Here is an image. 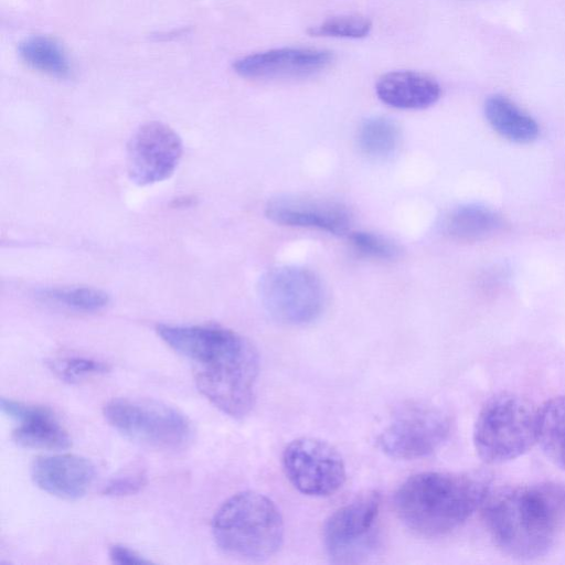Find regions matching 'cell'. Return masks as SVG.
<instances>
[{"label": "cell", "mask_w": 565, "mask_h": 565, "mask_svg": "<svg viewBox=\"0 0 565 565\" xmlns=\"http://www.w3.org/2000/svg\"><path fill=\"white\" fill-rule=\"evenodd\" d=\"M157 333L191 362L198 390L215 407L233 418L249 414L259 358L246 338L220 326L158 324Z\"/></svg>", "instance_id": "1"}, {"label": "cell", "mask_w": 565, "mask_h": 565, "mask_svg": "<svg viewBox=\"0 0 565 565\" xmlns=\"http://www.w3.org/2000/svg\"><path fill=\"white\" fill-rule=\"evenodd\" d=\"M487 527L508 555L532 559L552 546L565 514V488L542 483L501 489L483 503Z\"/></svg>", "instance_id": "2"}, {"label": "cell", "mask_w": 565, "mask_h": 565, "mask_svg": "<svg viewBox=\"0 0 565 565\" xmlns=\"http://www.w3.org/2000/svg\"><path fill=\"white\" fill-rule=\"evenodd\" d=\"M487 494V482L477 476L427 471L406 479L397 489L394 503L408 529L435 537L462 525Z\"/></svg>", "instance_id": "3"}, {"label": "cell", "mask_w": 565, "mask_h": 565, "mask_svg": "<svg viewBox=\"0 0 565 565\" xmlns=\"http://www.w3.org/2000/svg\"><path fill=\"white\" fill-rule=\"evenodd\" d=\"M212 533L224 553L258 562L281 547L284 520L271 499L256 491H242L220 505L212 520Z\"/></svg>", "instance_id": "4"}, {"label": "cell", "mask_w": 565, "mask_h": 565, "mask_svg": "<svg viewBox=\"0 0 565 565\" xmlns=\"http://www.w3.org/2000/svg\"><path fill=\"white\" fill-rule=\"evenodd\" d=\"M536 413L524 397L500 393L481 408L473 428L478 456L487 463H502L526 452L536 441Z\"/></svg>", "instance_id": "5"}, {"label": "cell", "mask_w": 565, "mask_h": 565, "mask_svg": "<svg viewBox=\"0 0 565 565\" xmlns=\"http://www.w3.org/2000/svg\"><path fill=\"white\" fill-rule=\"evenodd\" d=\"M108 424L126 438L157 450L177 451L192 440L189 418L164 403L147 398L118 397L103 409Z\"/></svg>", "instance_id": "6"}, {"label": "cell", "mask_w": 565, "mask_h": 565, "mask_svg": "<svg viewBox=\"0 0 565 565\" xmlns=\"http://www.w3.org/2000/svg\"><path fill=\"white\" fill-rule=\"evenodd\" d=\"M258 296L266 312L288 326L316 321L323 312L327 294L319 276L298 265L268 269L259 279Z\"/></svg>", "instance_id": "7"}, {"label": "cell", "mask_w": 565, "mask_h": 565, "mask_svg": "<svg viewBox=\"0 0 565 565\" xmlns=\"http://www.w3.org/2000/svg\"><path fill=\"white\" fill-rule=\"evenodd\" d=\"M380 494L365 492L337 509L323 525V544L332 563L352 564L376 546Z\"/></svg>", "instance_id": "8"}, {"label": "cell", "mask_w": 565, "mask_h": 565, "mask_svg": "<svg viewBox=\"0 0 565 565\" xmlns=\"http://www.w3.org/2000/svg\"><path fill=\"white\" fill-rule=\"evenodd\" d=\"M450 429V418L441 409L424 404H409L393 415L379 436V445L392 458H423L441 447Z\"/></svg>", "instance_id": "9"}, {"label": "cell", "mask_w": 565, "mask_h": 565, "mask_svg": "<svg viewBox=\"0 0 565 565\" xmlns=\"http://www.w3.org/2000/svg\"><path fill=\"white\" fill-rule=\"evenodd\" d=\"M287 479L301 493L327 497L345 481V465L340 452L329 443L313 437H300L282 452Z\"/></svg>", "instance_id": "10"}, {"label": "cell", "mask_w": 565, "mask_h": 565, "mask_svg": "<svg viewBox=\"0 0 565 565\" xmlns=\"http://www.w3.org/2000/svg\"><path fill=\"white\" fill-rule=\"evenodd\" d=\"M182 153V140L171 127L159 121L146 122L127 143L128 177L138 185L164 181L174 173Z\"/></svg>", "instance_id": "11"}, {"label": "cell", "mask_w": 565, "mask_h": 565, "mask_svg": "<svg viewBox=\"0 0 565 565\" xmlns=\"http://www.w3.org/2000/svg\"><path fill=\"white\" fill-rule=\"evenodd\" d=\"M265 215L290 227L312 228L332 235L349 234L352 214L343 203L308 195L285 194L270 199Z\"/></svg>", "instance_id": "12"}, {"label": "cell", "mask_w": 565, "mask_h": 565, "mask_svg": "<svg viewBox=\"0 0 565 565\" xmlns=\"http://www.w3.org/2000/svg\"><path fill=\"white\" fill-rule=\"evenodd\" d=\"M330 51L313 47H279L242 56L234 61V72L249 79L307 77L328 67Z\"/></svg>", "instance_id": "13"}, {"label": "cell", "mask_w": 565, "mask_h": 565, "mask_svg": "<svg viewBox=\"0 0 565 565\" xmlns=\"http://www.w3.org/2000/svg\"><path fill=\"white\" fill-rule=\"evenodd\" d=\"M30 471L33 482L41 490L67 500L82 498L95 478L92 461L73 454L39 457Z\"/></svg>", "instance_id": "14"}, {"label": "cell", "mask_w": 565, "mask_h": 565, "mask_svg": "<svg viewBox=\"0 0 565 565\" xmlns=\"http://www.w3.org/2000/svg\"><path fill=\"white\" fill-rule=\"evenodd\" d=\"M2 413L17 420L13 440L21 447L60 450L71 445V438L53 412L44 406L31 405L2 397Z\"/></svg>", "instance_id": "15"}, {"label": "cell", "mask_w": 565, "mask_h": 565, "mask_svg": "<svg viewBox=\"0 0 565 565\" xmlns=\"http://www.w3.org/2000/svg\"><path fill=\"white\" fill-rule=\"evenodd\" d=\"M377 98L403 110H419L435 105L441 96L439 83L423 73L393 71L382 75L375 85Z\"/></svg>", "instance_id": "16"}, {"label": "cell", "mask_w": 565, "mask_h": 565, "mask_svg": "<svg viewBox=\"0 0 565 565\" xmlns=\"http://www.w3.org/2000/svg\"><path fill=\"white\" fill-rule=\"evenodd\" d=\"M484 116L490 126L510 141L529 143L539 137L540 128L534 118L503 95L487 98Z\"/></svg>", "instance_id": "17"}, {"label": "cell", "mask_w": 565, "mask_h": 565, "mask_svg": "<svg viewBox=\"0 0 565 565\" xmlns=\"http://www.w3.org/2000/svg\"><path fill=\"white\" fill-rule=\"evenodd\" d=\"M19 56L31 68L57 79L72 76L73 65L65 49L45 35L28 36L19 43Z\"/></svg>", "instance_id": "18"}, {"label": "cell", "mask_w": 565, "mask_h": 565, "mask_svg": "<svg viewBox=\"0 0 565 565\" xmlns=\"http://www.w3.org/2000/svg\"><path fill=\"white\" fill-rule=\"evenodd\" d=\"M502 225V218L493 210L480 204H465L448 214L444 228L456 241L476 242L493 235Z\"/></svg>", "instance_id": "19"}, {"label": "cell", "mask_w": 565, "mask_h": 565, "mask_svg": "<svg viewBox=\"0 0 565 565\" xmlns=\"http://www.w3.org/2000/svg\"><path fill=\"white\" fill-rule=\"evenodd\" d=\"M536 443L555 466L565 470V396L553 397L537 409Z\"/></svg>", "instance_id": "20"}, {"label": "cell", "mask_w": 565, "mask_h": 565, "mask_svg": "<svg viewBox=\"0 0 565 565\" xmlns=\"http://www.w3.org/2000/svg\"><path fill=\"white\" fill-rule=\"evenodd\" d=\"M401 140L399 126L393 119L384 116L365 119L358 130L359 149L370 159L391 158L398 150Z\"/></svg>", "instance_id": "21"}, {"label": "cell", "mask_w": 565, "mask_h": 565, "mask_svg": "<svg viewBox=\"0 0 565 565\" xmlns=\"http://www.w3.org/2000/svg\"><path fill=\"white\" fill-rule=\"evenodd\" d=\"M39 297L47 302L81 312H96L108 306L109 295L94 287L46 288Z\"/></svg>", "instance_id": "22"}, {"label": "cell", "mask_w": 565, "mask_h": 565, "mask_svg": "<svg viewBox=\"0 0 565 565\" xmlns=\"http://www.w3.org/2000/svg\"><path fill=\"white\" fill-rule=\"evenodd\" d=\"M372 31V22L362 15H338L329 18L308 29L315 38L360 40Z\"/></svg>", "instance_id": "23"}, {"label": "cell", "mask_w": 565, "mask_h": 565, "mask_svg": "<svg viewBox=\"0 0 565 565\" xmlns=\"http://www.w3.org/2000/svg\"><path fill=\"white\" fill-rule=\"evenodd\" d=\"M353 249L364 256L375 259H394L399 254V248L391 239L367 231L352 232L349 235Z\"/></svg>", "instance_id": "24"}, {"label": "cell", "mask_w": 565, "mask_h": 565, "mask_svg": "<svg viewBox=\"0 0 565 565\" xmlns=\"http://www.w3.org/2000/svg\"><path fill=\"white\" fill-rule=\"evenodd\" d=\"M51 370L64 382L75 383L81 379L95 375L104 374L109 367L107 364L87 358H64L50 362Z\"/></svg>", "instance_id": "25"}, {"label": "cell", "mask_w": 565, "mask_h": 565, "mask_svg": "<svg viewBox=\"0 0 565 565\" xmlns=\"http://www.w3.org/2000/svg\"><path fill=\"white\" fill-rule=\"evenodd\" d=\"M146 484V476L141 472L128 473L108 481L103 493L109 497H125L139 492Z\"/></svg>", "instance_id": "26"}, {"label": "cell", "mask_w": 565, "mask_h": 565, "mask_svg": "<svg viewBox=\"0 0 565 565\" xmlns=\"http://www.w3.org/2000/svg\"><path fill=\"white\" fill-rule=\"evenodd\" d=\"M108 553L111 562L119 565H143L151 563L150 559H147L136 551L120 544L111 545Z\"/></svg>", "instance_id": "27"}]
</instances>
